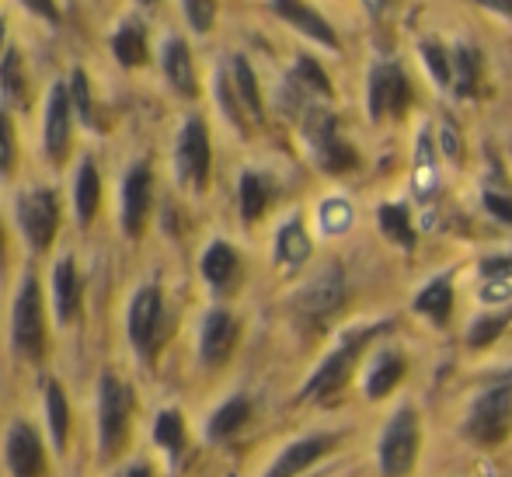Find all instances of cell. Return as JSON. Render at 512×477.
I'll return each instance as SVG.
<instances>
[{
  "label": "cell",
  "instance_id": "obj_1",
  "mask_svg": "<svg viewBox=\"0 0 512 477\" xmlns=\"http://www.w3.org/2000/svg\"><path fill=\"white\" fill-rule=\"evenodd\" d=\"M380 331H384V324H366V328L349 331V335L338 342V349L331 352V356L314 370V377L307 380L304 397H317V401H328V397H335L338 390L349 383L352 370H356V363H359V356H363L366 345H370Z\"/></svg>",
  "mask_w": 512,
  "mask_h": 477
},
{
  "label": "cell",
  "instance_id": "obj_2",
  "mask_svg": "<svg viewBox=\"0 0 512 477\" xmlns=\"http://www.w3.org/2000/svg\"><path fill=\"white\" fill-rule=\"evenodd\" d=\"M136 411V390L119 377L105 373L98 383V446L102 457H115L126 446L129 418Z\"/></svg>",
  "mask_w": 512,
  "mask_h": 477
},
{
  "label": "cell",
  "instance_id": "obj_3",
  "mask_svg": "<svg viewBox=\"0 0 512 477\" xmlns=\"http://www.w3.org/2000/svg\"><path fill=\"white\" fill-rule=\"evenodd\" d=\"M467 436L478 446H499L512 429V373L481 390L467 415Z\"/></svg>",
  "mask_w": 512,
  "mask_h": 477
},
{
  "label": "cell",
  "instance_id": "obj_4",
  "mask_svg": "<svg viewBox=\"0 0 512 477\" xmlns=\"http://www.w3.org/2000/svg\"><path fill=\"white\" fill-rule=\"evenodd\" d=\"M304 136L310 143V154H314L317 168L328 171V175H345L359 164L356 150L338 136V122L324 108H307L304 119Z\"/></svg>",
  "mask_w": 512,
  "mask_h": 477
},
{
  "label": "cell",
  "instance_id": "obj_5",
  "mask_svg": "<svg viewBox=\"0 0 512 477\" xmlns=\"http://www.w3.org/2000/svg\"><path fill=\"white\" fill-rule=\"evenodd\" d=\"M11 338L14 349L25 359L46 356V314H42V289L35 283V276H25L18 296H14Z\"/></svg>",
  "mask_w": 512,
  "mask_h": 477
},
{
  "label": "cell",
  "instance_id": "obj_6",
  "mask_svg": "<svg viewBox=\"0 0 512 477\" xmlns=\"http://www.w3.org/2000/svg\"><path fill=\"white\" fill-rule=\"evenodd\" d=\"M422 429H418V411L405 404L398 415L387 422L384 439H380V471L384 477H408L418 457Z\"/></svg>",
  "mask_w": 512,
  "mask_h": 477
},
{
  "label": "cell",
  "instance_id": "obj_7",
  "mask_svg": "<svg viewBox=\"0 0 512 477\" xmlns=\"http://www.w3.org/2000/svg\"><path fill=\"white\" fill-rule=\"evenodd\" d=\"M411 105V84L405 70L394 63H380L370 74V88H366V108H370L373 122H384L387 115L401 119Z\"/></svg>",
  "mask_w": 512,
  "mask_h": 477
},
{
  "label": "cell",
  "instance_id": "obj_8",
  "mask_svg": "<svg viewBox=\"0 0 512 477\" xmlns=\"http://www.w3.org/2000/svg\"><path fill=\"white\" fill-rule=\"evenodd\" d=\"M161 317H164L161 289L143 286L140 293L133 296V303H129V317H126L129 342H133V349L140 352L143 359H154L157 335H161Z\"/></svg>",
  "mask_w": 512,
  "mask_h": 477
},
{
  "label": "cell",
  "instance_id": "obj_9",
  "mask_svg": "<svg viewBox=\"0 0 512 477\" xmlns=\"http://www.w3.org/2000/svg\"><path fill=\"white\" fill-rule=\"evenodd\" d=\"M175 164L178 175L185 185L192 189H206L209 182V133L203 119H189L178 133V147H175Z\"/></svg>",
  "mask_w": 512,
  "mask_h": 477
},
{
  "label": "cell",
  "instance_id": "obj_10",
  "mask_svg": "<svg viewBox=\"0 0 512 477\" xmlns=\"http://www.w3.org/2000/svg\"><path fill=\"white\" fill-rule=\"evenodd\" d=\"M18 220L25 227L28 241L35 251H46L56 237V223H60V206L49 189H32L18 199Z\"/></svg>",
  "mask_w": 512,
  "mask_h": 477
},
{
  "label": "cell",
  "instance_id": "obj_11",
  "mask_svg": "<svg viewBox=\"0 0 512 477\" xmlns=\"http://www.w3.org/2000/svg\"><path fill=\"white\" fill-rule=\"evenodd\" d=\"M70 88L67 84H56L49 91L46 101V122H42V140H46V154L53 157L56 164L67 161L70 154V133H74V119H70Z\"/></svg>",
  "mask_w": 512,
  "mask_h": 477
},
{
  "label": "cell",
  "instance_id": "obj_12",
  "mask_svg": "<svg viewBox=\"0 0 512 477\" xmlns=\"http://www.w3.org/2000/svg\"><path fill=\"white\" fill-rule=\"evenodd\" d=\"M4 453H7V467H11L14 477H39L42 467H46V450H42V439L35 436V429L28 422L11 425Z\"/></svg>",
  "mask_w": 512,
  "mask_h": 477
},
{
  "label": "cell",
  "instance_id": "obj_13",
  "mask_svg": "<svg viewBox=\"0 0 512 477\" xmlns=\"http://www.w3.org/2000/svg\"><path fill=\"white\" fill-rule=\"evenodd\" d=\"M342 296H345V272L338 265H328V269H321L300 289L297 307L310 317H328L342 303Z\"/></svg>",
  "mask_w": 512,
  "mask_h": 477
},
{
  "label": "cell",
  "instance_id": "obj_14",
  "mask_svg": "<svg viewBox=\"0 0 512 477\" xmlns=\"http://www.w3.org/2000/svg\"><path fill=\"white\" fill-rule=\"evenodd\" d=\"M237 345V321L230 310H209L203 321V335H199V356L206 366H223Z\"/></svg>",
  "mask_w": 512,
  "mask_h": 477
},
{
  "label": "cell",
  "instance_id": "obj_15",
  "mask_svg": "<svg viewBox=\"0 0 512 477\" xmlns=\"http://www.w3.org/2000/svg\"><path fill=\"white\" fill-rule=\"evenodd\" d=\"M150 185H154V178H150L147 164H136L122 182V227L129 237L143 234V223L150 213Z\"/></svg>",
  "mask_w": 512,
  "mask_h": 477
},
{
  "label": "cell",
  "instance_id": "obj_16",
  "mask_svg": "<svg viewBox=\"0 0 512 477\" xmlns=\"http://www.w3.org/2000/svg\"><path fill=\"white\" fill-rule=\"evenodd\" d=\"M338 436H331V432H317V436H307L300 439V443L286 446L283 453H279V460L272 464V471L265 477H297L304 474L310 464H317V460H324L331 450H335Z\"/></svg>",
  "mask_w": 512,
  "mask_h": 477
},
{
  "label": "cell",
  "instance_id": "obj_17",
  "mask_svg": "<svg viewBox=\"0 0 512 477\" xmlns=\"http://www.w3.org/2000/svg\"><path fill=\"white\" fill-rule=\"evenodd\" d=\"M272 7H276L279 18H286L297 32H304L307 39L321 42V46H328V49H338L335 28H331L328 21L314 11V7L304 4V0H272Z\"/></svg>",
  "mask_w": 512,
  "mask_h": 477
},
{
  "label": "cell",
  "instance_id": "obj_18",
  "mask_svg": "<svg viewBox=\"0 0 512 477\" xmlns=\"http://www.w3.org/2000/svg\"><path fill=\"white\" fill-rule=\"evenodd\" d=\"M164 74H168L171 88H175L178 95L192 98L199 91L196 63H192V53L182 39H168V46H164Z\"/></svg>",
  "mask_w": 512,
  "mask_h": 477
},
{
  "label": "cell",
  "instance_id": "obj_19",
  "mask_svg": "<svg viewBox=\"0 0 512 477\" xmlns=\"http://www.w3.org/2000/svg\"><path fill=\"white\" fill-rule=\"evenodd\" d=\"M53 293H56V314L63 324H70L81 314V276H77V265L70 258H60L53 272Z\"/></svg>",
  "mask_w": 512,
  "mask_h": 477
},
{
  "label": "cell",
  "instance_id": "obj_20",
  "mask_svg": "<svg viewBox=\"0 0 512 477\" xmlns=\"http://www.w3.org/2000/svg\"><path fill=\"white\" fill-rule=\"evenodd\" d=\"M237 269H241V262H237V251L230 248L227 241H213L206 248L203 255V279L213 289H230V283L237 279Z\"/></svg>",
  "mask_w": 512,
  "mask_h": 477
},
{
  "label": "cell",
  "instance_id": "obj_21",
  "mask_svg": "<svg viewBox=\"0 0 512 477\" xmlns=\"http://www.w3.org/2000/svg\"><path fill=\"white\" fill-rule=\"evenodd\" d=\"M98 202H102V178H98L95 161H81V171L74 178V206H77V220L88 227L98 213Z\"/></svg>",
  "mask_w": 512,
  "mask_h": 477
},
{
  "label": "cell",
  "instance_id": "obj_22",
  "mask_svg": "<svg viewBox=\"0 0 512 477\" xmlns=\"http://www.w3.org/2000/svg\"><path fill=\"white\" fill-rule=\"evenodd\" d=\"M401 380H405V359L398 352H380L370 366V377H366V397L384 401Z\"/></svg>",
  "mask_w": 512,
  "mask_h": 477
},
{
  "label": "cell",
  "instance_id": "obj_23",
  "mask_svg": "<svg viewBox=\"0 0 512 477\" xmlns=\"http://www.w3.org/2000/svg\"><path fill=\"white\" fill-rule=\"evenodd\" d=\"M415 310L422 317H429L432 324H439V328H443V324L450 321V314H453V286H450V276L432 279V283L415 296Z\"/></svg>",
  "mask_w": 512,
  "mask_h": 477
},
{
  "label": "cell",
  "instance_id": "obj_24",
  "mask_svg": "<svg viewBox=\"0 0 512 477\" xmlns=\"http://www.w3.org/2000/svg\"><path fill=\"white\" fill-rule=\"evenodd\" d=\"M46 425H49V436H53V446L63 453L70 439V404L56 380L46 383Z\"/></svg>",
  "mask_w": 512,
  "mask_h": 477
},
{
  "label": "cell",
  "instance_id": "obj_25",
  "mask_svg": "<svg viewBox=\"0 0 512 477\" xmlns=\"http://www.w3.org/2000/svg\"><path fill=\"white\" fill-rule=\"evenodd\" d=\"M112 53L122 67H143V63H147V35H143L140 21H126V25L112 35Z\"/></svg>",
  "mask_w": 512,
  "mask_h": 477
},
{
  "label": "cell",
  "instance_id": "obj_26",
  "mask_svg": "<svg viewBox=\"0 0 512 477\" xmlns=\"http://www.w3.org/2000/svg\"><path fill=\"white\" fill-rule=\"evenodd\" d=\"M251 418V401L244 394L230 397L227 404H220L216 408V415L209 418V439H227L234 436V432H241L244 425H248Z\"/></svg>",
  "mask_w": 512,
  "mask_h": 477
},
{
  "label": "cell",
  "instance_id": "obj_27",
  "mask_svg": "<svg viewBox=\"0 0 512 477\" xmlns=\"http://www.w3.org/2000/svg\"><path fill=\"white\" fill-rule=\"evenodd\" d=\"M481 81V53L474 46H457L453 49V91L460 98H471L478 91Z\"/></svg>",
  "mask_w": 512,
  "mask_h": 477
},
{
  "label": "cell",
  "instance_id": "obj_28",
  "mask_svg": "<svg viewBox=\"0 0 512 477\" xmlns=\"http://www.w3.org/2000/svg\"><path fill=\"white\" fill-rule=\"evenodd\" d=\"M276 258L286 265V269H300V265L310 258V237H307V230L300 220H290L283 230H279Z\"/></svg>",
  "mask_w": 512,
  "mask_h": 477
},
{
  "label": "cell",
  "instance_id": "obj_29",
  "mask_svg": "<svg viewBox=\"0 0 512 477\" xmlns=\"http://www.w3.org/2000/svg\"><path fill=\"white\" fill-rule=\"evenodd\" d=\"M269 199H272L269 178L258 175V171H244L241 175V216H244V223H255L258 216L265 213Z\"/></svg>",
  "mask_w": 512,
  "mask_h": 477
},
{
  "label": "cell",
  "instance_id": "obj_30",
  "mask_svg": "<svg viewBox=\"0 0 512 477\" xmlns=\"http://www.w3.org/2000/svg\"><path fill=\"white\" fill-rule=\"evenodd\" d=\"M380 230H384L387 241H394L398 248L415 251V227H411V216L405 206H398V202L380 206Z\"/></svg>",
  "mask_w": 512,
  "mask_h": 477
},
{
  "label": "cell",
  "instance_id": "obj_31",
  "mask_svg": "<svg viewBox=\"0 0 512 477\" xmlns=\"http://www.w3.org/2000/svg\"><path fill=\"white\" fill-rule=\"evenodd\" d=\"M234 91H237V101L244 105V112L255 122H262V95H258L255 70H251V63L244 60V56H234Z\"/></svg>",
  "mask_w": 512,
  "mask_h": 477
},
{
  "label": "cell",
  "instance_id": "obj_32",
  "mask_svg": "<svg viewBox=\"0 0 512 477\" xmlns=\"http://www.w3.org/2000/svg\"><path fill=\"white\" fill-rule=\"evenodd\" d=\"M0 88L11 105H25V63H21L18 49H7L4 63H0Z\"/></svg>",
  "mask_w": 512,
  "mask_h": 477
},
{
  "label": "cell",
  "instance_id": "obj_33",
  "mask_svg": "<svg viewBox=\"0 0 512 477\" xmlns=\"http://www.w3.org/2000/svg\"><path fill=\"white\" fill-rule=\"evenodd\" d=\"M154 439H157V446H161V450L171 453V457H178V453L185 450V422H182V415H178L175 408L157 415Z\"/></svg>",
  "mask_w": 512,
  "mask_h": 477
},
{
  "label": "cell",
  "instance_id": "obj_34",
  "mask_svg": "<svg viewBox=\"0 0 512 477\" xmlns=\"http://www.w3.org/2000/svg\"><path fill=\"white\" fill-rule=\"evenodd\" d=\"M290 84H293V88H300V95H321V98L331 95L328 77H324V70L317 67L310 56H300V60H297V70H293Z\"/></svg>",
  "mask_w": 512,
  "mask_h": 477
},
{
  "label": "cell",
  "instance_id": "obj_35",
  "mask_svg": "<svg viewBox=\"0 0 512 477\" xmlns=\"http://www.w3.org/2000/svg\"><path fill=\"white\" fill-rule=\"evenodd\" d=\"M481 279H485V300H502L512 289V262L509 258H492L481 265Z\"/></svg>",
  "mask_w": 512,
  "mask_h": 477
},
{
  "label": "cell",
  "instance_id": "obj_36",
  "mask_svg": "<svg viewBox=\"0 0 512 477\" xmlns=\"http://www.w3.org/2000/svg\"><path fill=\"white\" fill-rule=\"evenodd\" d=\"M418 53H422V60H425V67H429V74H432V81L436 84H450L453 81V60H450V53H446L439 42H422L418 46Z\"/></svg>",
  "mask_w": 512,
  "mask_h": 477
},
{
  "label": "cell",
  "instance_id": "obj_37",
  "mask_svg": "<svg viewBox=\"0 0 512 477\" xmlns=\"http://www.w3.org/2000/svg\"><path fill=\"white\" fill-rule=\"evenodd\" d=\"M512 314H499V317H478L471 328V335H467V342H471V349H485V345H492L495 338L502 335V328L509 324Z\"/></svg>",
  "mask_w": 512,
  "mask_h": 477
},
{
  "label": "cell",
  "instance_id": "obj_38",
  "mask_svg": "<svg viewBox=\"0 0 512 477\" xmlns=\"http://www.w3.org/2000/svg\"><path fill=\"white\" fill-rule=\"evenodd\" d=\"M182 7H185V18H189V25L196 28L199 35H206L209 28H213L216 0H182Z\"/></svg>",
  "mask_w": 512,
  "mask_h": 477
},
{
  "label": "cell",
  "instance_id": "obj_39",
  "mask_svg": "<svg viewBox=\"0 0 512 477\" xmlns=\"http://www.w3.org/2000/svg\"><path fill=\"white\" fill-rule=\"evenodd\" d=\"M14 157H18V150H14V129H11L7 112L0 108V175H11Z\"/></svg>",
  "mask_w": 512,
  "mask_h": 477
},
{
  "label": "cell",
  "instance_id": "obj_40",
  "mask_svg": "<svg viewBox=\"0 0 512 477\" xmlns=\"http://www.w3.org/2000/svg\"><path fill=\"white\" fill-rule=\"evenodd\" d=\"M70 101L77 105V115H81L84 122H95L91 119V88H88L84 70H74V77H70Z\"/></svg>",
  "mask_w": 512,
  "mask_h": 477
},
{
  "label": "cell",
  "instance_id": "obj_41",
  "mask_svg": "<svg viewBox=\"0 0 512 477\" xmlns=\"http://www.w3.org/2000/svg\"><path fill=\"white\" fill-rule=\"evenodd\" d=\"M485 206H488V213H492L495 220L512 223V199H506V195H495V192H488V195H485Z\"/></svg>",
  "mask_w": 512,
  "mask_h": 477
},
{
  "label": "cell",
  "instance_id": "obj_42",
  "mask_svg": "<svg viewBox=\"0 0 512 477\" xmlns=\"http://www.w3.org/2000/svg\"><path fill=\"white\" fill-rule=\"evenodd\" d=\"M21 4L28 7L32 14H39V18H46V21H60V7H56V0H21Z\"/></svg>",
  "mask_w": 512,
  "mask_h": 477
},
{
  "label": "cell",
  "instance_id": "obj_43",
  "mask_svg": "<svg viewBox=\"0 0 512 477\" xmlns=\"http://www.w3.org/2000/svg\"><path fill=\"white\" fill-rule=\"evenodd\" d=\"M474 4L488 7V11H495V14H509L512 18V0H474Z\"/></svg>",
  "mask_w": 512,
  "mask_h": 477
},
{
  "label": "cell",
  "instance_id": "obj_44",
  "mask_svg": "<svg viewBox=\"0 0 512 477\" xmlns=\"http://www.w3.org/2000/svg\"><path fill=\"white\" fill-rule=\"evenodd\" d=\"M122 477H154V474H150V467H147V464H133Z\"/></svg>",
  "mask_w": 512,
  "mask_h": 477
},
{
  "label": "cell",
  "instance_id": "obj_45",
  "mask_svg": "<svg viewBox=\"0 0 512 477\" xmlns=\"http://www.w3.org/2000/svg\"><path fill=\"white\" fill-rule=\"evenodd\" d=\"M363 4L370 7V14H380V11H384L387 4H391V0H363Z\"/></svg>",
  "mask_w": 512,
  "mask_h": 477
},
{
  "label": "cell",
  "instance_id": "obj_46",
  "mask_svg": "<svg viewBox=\"0 0 512 477\" xmlns=\"http://www.w3.org/2000/svg\"><path fill=\"white\" fill-rule=\"evenodd\" d=\"M0 49H4V21H0Z\"/></svg>",
  "mask_w": 512,
  "mask_h": 477
},
{
  "label": "cell",
  "instance_id": "obj_47",
  "mask_svg": "<svg viewBox=\"0 0 512 477\" xmlns=\"http://www.w3.org/2000/svg\"><path fill=\"white\" fill-rule=\"evenodd\" d=\"M0 258H4V234H0Z\"/></svg>",
  "mask_w": 512,
  "mask_h": 477
},
{
  "label": "cell",
  "instance_id": "obj_48",
  "mask_svg": "<svg viewBox=\"0 0 512 477\" xmlns=\"http://www.w3.org/2000/svg\"><path fill=\"white\" fill-rule=\"evenodd\" d=\"M140 4H157V0H140Z\"/></svg>",
  "mask_w": 512,
  "mask_h": 477
}]
</instances>
